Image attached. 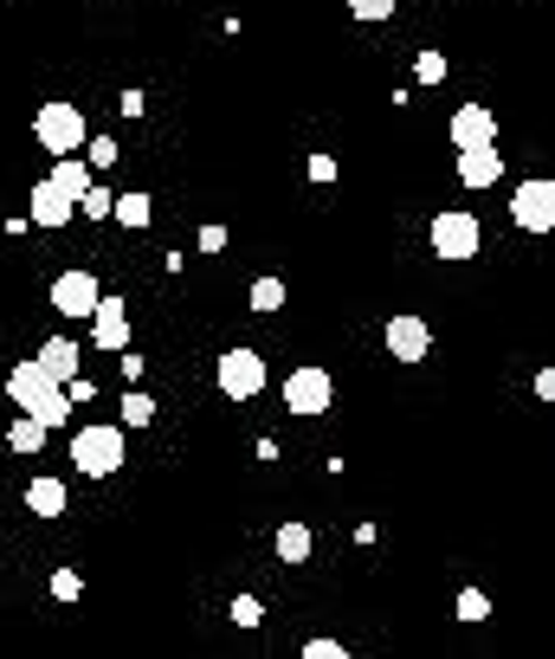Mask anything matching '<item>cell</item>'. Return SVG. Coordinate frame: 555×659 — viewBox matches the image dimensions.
I'll return each instance as SVG.
<instances>
[{"label": "cell", "mask_w": 555, "mask_h": 659, "mask_svg": "<svg viewBox=\"0 0 555 659\" xmlns=\"http://www.w3.org/2000/svg\"><path fill=\"white\" fill-rule=\"evenodd\" d=\"M226 246V226H201V252H220Z\"/></svg>", "instance_id": "cell-33"}, {"label": "cell", "mask_w": 555, "mask_h": 659, "mask_svg": "<svg viewBox=\"0 0 555 659\" xmlns=\"http://www.w3.org/2000/svg\"><path fill=\"white\" fill-rule=\"evenodd\" d=\"M7 395H13V408H20V414H39L46 427H66V421H71L66 381H59V375H46V368H39V356H33V363H13V368H7Z\"/></svg>", "instance_id": "cell-1"}, {"label": "cell", "mask_w": 555, "mask_h": 659, "mask_svg": "<svg viewBox=\"0 0 555 659\" xmlns=\"http://www.w3.org/2000/svg\"><path fill=\"white\" fill-rule=\"evenodd\" d=\"M310 181L330 188V181H336V155H310Z\"/></svg>", "instance_id": "cell-29"}, {"label": "cell", "mask_w": 555, "mask_h": 659, "mask_svg": "<svg viewBox=\"0 0 555 659\" xmlns=\"http://www.w3.org/2000/svg\"><path fill=\"white\" fill-rule=\"evenodd\" d=\"M426 350H433V323L426 317H414V310L388 317V356L394 363H426Z\"/></svg>", "instance_id": "cell-9"}, {"label": "cell", "mask_w": 555, "mask_h": 659, "mask_svg": "<svg viewBox=\"0 0 555 659\" xmlns=\"http://www.w3.org/2000/svg\"><path fill=\"white\" fill-rule=\"evenodd\" d=\"M46 434H52V427H46L39 414H20V421L7 427V446H13V452H39V446H46Z\"/></svg>", "instance_id": "cell-18"}, {"label": "cell", "mask_w": 555, "mask_h": 659, "mask_svg": "<svg viewBox=\"0 0 555 659\" xmlns=\"http://www.w3.org/2000/svg\"><path fill=\"white\" fill-rule=\"evenodd\" d=\"M213 375H220V395L226 401H259L265 395V356L259 350H226Z\"/></svg>", "instance_id": "cell-6"}, {"label": "cell", "mask_w": 555, "mask_h": 659, "mask_svg": "<svg viewBox=\"0 0 555 659\" xmlns=\"http://www.w3.org/2000/svg\"><path fill=\"white\" fill-rule=\"evenodd\" d=\"M97 297H104V285H97V272H84V266H71V272L52 279V310H59V317H91Z\"/></svg>", "instance_id": "cell-8"}, {"label": "cell", "mask_w": 555, "mask_h": 659, "mask_svg": "<svg viewBox=\"0 0 555 659\" xmlns=\"http://www.w3.org/2000/svg\"><path fill=\"white\" fill-rule=\"evenodd\" d=\"M310 543H317V537H310V523H278V537H272L278 563H291V569H297V563H310Z\"/></svg>", "instance_id": "cell-17"}, {"label": "cell", "mask_w": 555, "mask_h": 659, "mask_svg": "<svg viewBox=\"0 0 555 659\" xmlns=\"http://www.w3.org/2000/svg\"><path fill=\"white\" fill-rule=\"evenodd\" d=\"M149 421H155V401H149L142 388H130V395H123V427H149Z\"/></svg>", "instance_id": "cell-21"}, {"label": "cell", "mask_w": 555, "mask_h": 659, "mask_svg": "<svg viewBox=\"0 0 555 659\" xmlns=\"http://www.w3.org/2000/svg\"><path fill=\"white\" fill-rule=\"evenodd\" d=\"M110 220H123V226H149V220H155V201H149V195H117V201H110Z\"/></svg>", "instance_id": "cell-19"}, {"label": "cell", "mask_w": 555, "mask_h": 659, "mask_svg": "<svg viewBox=\"0 0 555 659\" xmlns=\"http://www.w3.org/2000/svg\"><path fill=\"white\" fill-rule=\"evenodd\" d=\"M78 595H84V576L78 569H59L52 576V601H78Z\"/></svg>", "instance_id": "cell-26"}, {"label": "cell", "mask_w": 555, "mask_h": 659, "mask_svg": "<svg viewBox=\"0 0 555 659\" xmlns=\"http://www.w3.org/2000/svg\"><path fill=\"white\" fill-rule=\"evenodd\" d=\"M117 110H123V117H142L149 104H142V91H123V97H117Z\"/></svg>", "instance_id": "cell-32"}, {"label": "cell", "mask_w": 555, "mask_h": 659, "mask_svg": "<svg viewBox=\"0 0 555 659\" xmlns=\"http://www.w3.org/2000/svg\"><path fill=\"white\" fill-rule=\"evenodd\" d=\"M66 505H71L66 479H33V485H26V511L33 517H66Z\"/></svg>", "instance_id": "cell-15"}, {"label": "cell", "mask_w": 555, "mask_h": 659, "mask_svg": "<svg viewBox=\"0 0 555 659\" xmlns=\"http://www.w3.org/2000/svg\"><path fill=\"white\" fill-rule=\"evenodd\" d=\"M46 181H52V188H66L71 201H78V195L91 188V162H84L78 149H71V155H52V175H46Z\"/></svg>", "instance_id": "cell-16"}, {"label": "cell", "mask_w": 555, "mask_h": 659, "mask_svg": "<svg viewBox=\"0 0 555 659\" xmlns=\"http://www.w3.org/2000/svg\"><path fill=\"white\" fill-rule=\"evenodd\" d=\"M91 350H130V310H123V297H97V310H91Z\"/></svg>", "instance_id": "cell-10"}, {"label": "cell", "mask_w": 555, "mask_h": 659, "mask_svg": "<svg viewBox=\"0 0 555 659\" xmlns=\"http://www.w3.org/2000/svg\"><path fill=\"white\" fill-rule=\"evenodd\" d=\"M71 466L84 472V479H110L117 466H123V427H78L71 434Z\"/></svg>", "instance_id": "cell-2"}, {"label": "cell", "mask_w": 555, "mask_h": 659, "mask_svg": "<svg viewBox=\"0 0 555 659\" xmlns=\"http://www.w3.org/2000/svg\"><path fill=\"white\" fill-rule=\"evenodd\" d=\"M479 143H497V117H491V104H459L452 110V149H479Z\"/></svg>", "instance_id": "cell-11"}, {"label": "cell", "mask_w": 555, "mask_h": 659, "mask_svg": "<svg viewBox=\"0 0 555 659\" xmlns=\"http://www.w3.org/2000/svg\"><path fill=\"white\" fill-rule=\"evenodd\" d=\"M33 137H39V149H46V155H71V149H84L91 123H84V110H78V104H39Z\"/></svg>", "instance_id": "cell-4"}, {"label": "cell", "mask_w": 555, "mask_h": 659, "mask_svg": "<svg viewBox=\"0 0 555 659\" xmlns=\"http://www.w3.org/2000/svg\"><path fill=\"white\" fill-rule=\"evenodd\" d=\"M78 363H84V350H78L71 337H46V343H39V368H46V375L71 381V375H78Z\"/></svg>", "instance_id": "cell-14"}, {"label": "cell", "mask_w": 555, "mask_h": 659, "mask_svg": "<svg viewBox=\"0 0 555 659\" xmlns=\"http://www.w3.org/2000/svg\"><path fill=\"white\" fill-rule=\"evenodd\" d=\"M426 239H433V259H479L485 226H479V214H465V208H446V214H433Z\"/></svg>", "instance_id": "cell-3"}, {"label": "cell", "mask_w": 555, "mask_h": 659, "mask_svg": "<svg viewBox=\"0 0 555 659\" xmlns=\"http://www.w3.org/2000/svg\"><path fill=\"white\" fill-rule=\"evenodd\" d=\"M252 310H259V317L284 310V279H259V285H252Z\"/></svg>", "instance_id": "cell-20"}, {"label": "cell", "mask_w": 555, "mask_h": 659, "mask_svg": "<svg viewBox=\"0 0 555 659\" xmlns=\"http://www.w3.org/2000/svg\"><path fill=\"white\" fill-rule=\"evenodd\" d=\"M110 201H117V195H110V188H97V181H91V188H84V195H78V214H91V220H110Z\"/></svg>", "instance_id": "cell-22"}, {"label": "cell", "mask_w": 555, "mask_h": 659, "mask_svg": "<svg viewBox=\"0 0 555 659\" xmlns=\"http://www.w3.org/2000/svg\"><path fill=\"white\" fill-rule=\"evenodd\" d=\"M71 214H78V201H71L66 188L33 181V220H39V226H71Z\"/></svg>", "instance_id": "cell-13"}, {"label": "cell", "mask_w": 555, "mask_h": 659, "mask_svg": "<svg viewBox=\"0 0 555 659\" xmlns=\"http://www.w3.org/2000/svg\"><path fill=\"white\" fill-rule=\"evenodd\" d=\"M304 659H343V640H304Z\"/></svg>", "instance_id": "cell-30"}, {"label": "cell", "mask_w": 555, "mask_h": 659, "mask_svg": "<svg viewBox=\"0 0 555 659\" xmlns=\"http://www.w3.org/2000/svg\"><path fill=\"white\" fill-rule=\"evenodd\" d=\"M459 181H465V188H497V181H504V155H497V143L459 149Z\"/></svg>", "instance_id": "cell-12"}, {"label": "cell", "mask_w": 555, "mask_h": 659, "mask_svg": "<svg viewBox=\"0 0 555 659\" xmlns=\"http://www.w3.org/2000/svg\"><path fill=\"white\" fill-rule=\"evenodd\" d=\"M394 7H401V0H349V13H355V20H388Z\"/></svg>", "instance_id": "cell-28"}, {"label": "cell", "mask_w": 555, "mask_h": 659, "mask_svg": "<svg viewBox=\"0 0 555 659\" xmlns=\"http://www.w3.org/2000/svg\"><path fill=\"white\" fill-rule=\"evenodd\" d=\"M414 78H420V84H439V78H446V52H420Z\"/></svg>", "instance_id": "cell-25"}, {"label": "cell", "mask_w": 555, "mask_h": 659, "mask_svg": "<svg viewBox=\"0 0 555 659\" xmlns=\"http://www.w3.org/2000/svg\"><path fill=\"white\" fill-rule=\"evenodd\" d=\"M452 608H459V621H485V614H491L485 588H459V601H452Z\"/></svg>", "instance_id": "cell-23"}, {"label": "cell", "mask_w": 555, "mask_h": 659, "mask_svg": "<svg viewBox=\"0 0 555 659\" xmlns=\"http://www.w3.org/2000/svg\"><path fill=\"white\" fill-rule=\"evenodd\" d=\"M66 395H71V408H78V401H97V381H84V375H71V381H66Z\"/></svg>", "instance_id": "cell-31"}, {"label": "cell", "mask_w": 555, "mask_h": 659, "mask_svg": "<svg viewBox=\"0 0 555 659\" xmlns=\"http://www.w3.org/2000/svg\"><path fill=\"white\" fill-rule=\"evenodd\" d=\"M510 220H517L523 233H555V181H550V175L517 181V195H510Z\"/></svg>", "instance_id": "cell-7"}, {"label": "cell", "mask_w": 555, "mask_h": 659, "mask_svg": "<svg viewBox=\"0 0 555 659\" xmlns=\"http://www.w3.org/2000/svg\"><path fill=\"white\" fill-rule=\"evenodd\" d=\"M91 143V168H110V162H123V149L110 143V137H84Z\"/></svg>", "instance_id": "cell-27"}, {"label": "cell", "mask_w": 555, "mask_h": 659, "mask_svg": "<svg viewBox=\"0 0 555 659\" xmlns=\"http://www.w3.org/2000/svg\"><path fill=\"white\" fill-rule=\"evenodd\" d=\"M233 621H239V627H259V621H265V601H259V595H239V601H233Z\"/></svg>", "instance_id": "cell-24"}, {"label": "cell", "mask_w": 555, "mask_h": 659, "mask_svg": "<svg viewBox=\"0 0 555 659\" xmlns=\"http://www.w3.org/2000/svg\"><path fill=\"white\" fill-rule=\"evenodd\" d=\"M330 401H336V381H330V368L297 363L291 375H284V408H291V414H330Z\"/></svg>", "instance_id": "cell-5"}]
</instances>
